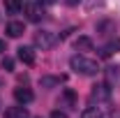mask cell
<instances>
[{
	"label": "cell",
	"mask_w": 120,
	"mask_h": 118,
	"mask_svg": "<svg viewBox=\"0 0 120 118\" xmlns=\"http://www.w3.org/2000/svg\"><path fill=\"white\" fill-rule=\"evenodd\" d=\"M39 2H42V5H53L56 0H39Z\"/></svg>",
	"instance_id": "18"
},
{
	"label": "cell",
	"mask_w": 120,
	"mask_h": 118,
	"mask_svg": "<svg viewBox=\"0 0 120 118\" xmlns=\"http://www.w3.org/2000/svg\"><path fill=\"white\" fill-rule=\"evenodd\" d=\"M62 100L69 104V106H74V104H76V95H74V90H69V88H67L65 93H62Z\"/></svg>",
	"instance_id": "14"
},
{
	"label": "cell",
	"mask_w": 120,
	"mask_h": 118,
	"mask_svg": "<svg viewBox=\"0 0 120 118\" xmlns=\"http://www.w3.org/2000/svg\"><path fill=\"white\" fill-rule=\"evenodd\" d=\"M26 14H28L30 21H42L44 19V9H42V2H37V5H26Z\"/></svg>",
	"instance_id": "4"
},
{
	"label": "cell",
	"mask_w": 120,
	"mask_h": 118,
	"mask_svg": "<svg viewBox=\"0 0 120 118\" xmlns=\"http://www.w3.org/2000/svg\"><path fill=\"white\" fill-rule=\"evenodd\" d=\"M23 32H26V28H23L21 21H9V23H7V35H9V37H21Z\"/></svg>",
	"instance_id": "8"
},
{
	"label": "cell",
	"mask_w": 120,
	"mask_h": 118,
	"mask_svg": "<svg viewBox=\"0 0 120 118\" xmlns=\"http://www.w3.org/2000/svg\"><path fill=\"white\" fill-rule=\"evenodd\" d=\"M69 67H72L76 74H83V76H95V74L99 72L97 60L88 58V56H72V58H69Z\"/></svg>",
	"instance_id": "1"
},
{
	"label": "cell",
	"mask_w": 120,
	"mask_h": 118,
	"mask_svg": "<svg viewBox=\"0 0 120 118\" xmlns=\"http://www.w3.org/2000/svg\"><path fill=\"white\" fill-rule=\"evenodd\" d=\"M62 81H65V76H42L39 79L42 88H53V86H60Z\"/></svg>",
	"instance_id": "9"
},
{
	"label": "cell",
	"mask_w": 120,
	"mask_h": 118,
	"mask_svg": "<svg viewBox=\"0 0 120 118\" xmlns=\"http://www.w3.org/2000/svg\"><path fill=\"white\" fill-rule=\"evenodd\" d=\"M58 42V37L53 35V32H49V30H42V32H35V46H39L42 51L46 49H53Z\"/></svg>",
	"instance_id": "2"
},
{
	"label": "cell",
	"mask_w": 120,
	"mask_h": 118,
	"mask_svg": "<svg viewBox=\"0 0 120 118\" xmlns=\"http://www.w3.org/2000/svg\"><path fill=\"white\" fill-rule=\"evenodd\" d=\"M81 118H104V114L97 109V106H88L81 111Z\"/></svg>",
	"instance_id": "12"
},
{
	"label": "cell",
	"mask_w": 120,
	"mask_h": 118,
	"mask_svg": "<svg viewBox=\"0 0 120 118\" xmlns=\"http://www.w3.org/2000/svg\"><path fill=\"white\" fill-rule=\"evenodd\" d=\"M118 51H120V39H113L102 49V56H111V53H118Z\"/></svg>",
	"instance_id": "11"
},
{
	"label": "cell",
	"mask_w": 120,
	"mask_h": 118,
	"mask_svg": "<svg viewBox=\"0 0 120 118\" xmlns=\"http://www.w3.org/2000/svg\"><path fill=\"white\" fill-rule=\"evenodd\" d=\"M76 49L92 51V39H88V37H79V39H76Z\"/></svg>",
	"instance_id": "13"
},
{
	"label": "cell",
	"mask_w": 120,
	"mask_h": 118,
	"mask_svg": "<svg viewBox=\"0 0 120 118\" xmlns=\"http://www.w3.org/2000/svg\"><path fill=\"white\" fill-rule=\"evenodd\" d=\"M5 9L9 14H19L23 9V0H5Z\"/></svg>",
	"instance_id": "10"
},
{
	"label": "cell",
	"mask_w": 120,
	"mask_h": 118,
	"mask_svg": "<svg viewBox=\"0 0 120 118\" xmlns=\"http://www.w3.org/2000/svg\"><path fill=\"white\" fill-rule=\"evenodd\" d=\"M32 90L30 88H14V100L19 104H28V102H32Z\"/></svg>",
	"instance_id": "5"
},
{
	"label": "cell",
	"mask_w": 120,
	"mask_h": 118,
	"mask_svg": "<svg viewBox=\"0 0 120 118\" xmlns=\"http://www.w3.org/2000/svg\"><path fill=\"white\" fill-rule=\"evenodd\" d=\"M2 51H5V42L0 39V53H2Z\"/></svg>",
	"instance_id": "19"
},
{
	"label": "cell",
	"mask_w": 120,
	"mask_h": 118,
	"mask_svg": "<svg viewBox=\"0 0 120 118\" xmlns=\"http://www.w3.org/2000/svg\"><path fill=\"white\" fill-rule=\"evenodd\" d=\"M65 2H67V5H72V7H74V5H79V2H81V0H65Z\"/></svg>",
	"instance_id": "17"
},
{
	"label": "cell",
	"mask_w": 120,
	"mask_h": 118,
	"mask_svg": "<svg viewBox=\"0 0 120 118\" xmlns=\"http://www.w3.org/2000/svg\"><path fill=\"white\" fill-rule=\"evenodd\" d=\"M51 118H67V114L60 111V109H56V111H51Z\"/></svg>",
	"instance_id": "16"
},
{
	"label": "cell",
	"mask_w": 120,
	"mask_h": 118,
	"mask_svg": "<svg viewBox=\"0 0 120 118\" xmlns=\"http://www.w3.org/2000/svg\"><path fill=\"white\" fill-rule=\"evenodd\" d=\"M2 70L12 72V70H14V60H12V58H5V60H2Z\"/></svg>",
	"instance_id": "15"
},
{
	"label": "cell",
	"mask_w": 120,
	"mask_h": 118,
	"mask_svg": "<svg viewBox=\"0 0 120 118\" xmlns=\"http://www.w3.org/2000/svg\"><path fill=\"white\" fill-rule=\"evenodd\" d=\"M5 118H30V114L23 104H19V106H9L5 111Z\"/></svg>",
	"instance_id": "7"
},
{
	"label": "cell",
	"mask_w": 120,
	"mask_h": 118,
	"mask_svg": "<svg viewBox=\"0 0 120 118\" xmlns=\"http://www.w3.org/2000/svg\"><path fill=\"white\" fill-rule=\"evenodd\" d=\"M111 97V88H109V83H97L92 93H90V100L92 102H106Z\"/></svg>",
	"instance_id": "3"
},
{
	"label": "cell",
	"mask_w": 120,
	"mask_h": 118,
	"mask_svg": "<svg viewBox=\"0 0 120 118\" xmlns=\"http://www.w3.org/2000/svg\"><path fill=\"white\" fill-rule=\"evenodd\" d=\"M16 51H19V60H21V63H26V65H35V51H32L30 46H19Z\"/></svg>",
	"instance_id": "6"
}]
</instances>
